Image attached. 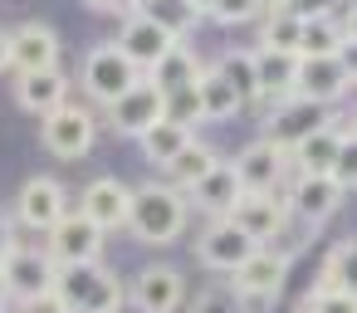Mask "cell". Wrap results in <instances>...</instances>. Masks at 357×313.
Wrapping results in <instances>:
<instances>
[{
	"label": "cell",
	"instance_id": "cell-35",
	"mask_svg": "<svg viewBox=\"0 0 357 313\" xmlns=\"http://www.w3.org/2000/svg\"><path fill=\"white\" fill-rule=\"evenodd\" d=\"M264 10H269L264 0H211V15H215L220 25H245V20L264 15Z\"/></svg>",
	"mask_w": 357,
	"mask_h": 313
},
{
	"label": "cell",
	"instance_id": "cell-20",
	"mask_svg": "<svg viewBox=\"0 0 357 313\" xmlns=\"http://www.w3.org/2000/svg\"><path fill=\"white\" fill-rule=\"evenodd\" d=\"M15 103L25 113L50 118L54 108L69 103V74L64 69H35V74H15Z\"/></svg>",
	"mask_w": 357,
	"mask_h": 313
},
{
	"label": "cell",
	"instance_id": "cell-13",
	"mask_svg": "<svg viewBox=\"0 0 357 313\" xmlns=\"http://www.w3.org/2000/svg\"><path fill=\"white\" fill-rule=\"evenodd\" d=\"M113 45H118V49H123L142 74H152V69L162 64V54H167L176 40H172L152 15H142V10H137V15H128V20H123V30H118V40H113Z\"/></svg>",
	"mask_w": 357,
	"mask_h": 313
},
{
	"label": "cell",
	"instance_id": "cell-48",
	"mask_svg": "<svg viewBox=\"0 0 357 313\" xmlns=\"http://www.w3.org/2000/svg\"><path fill=\"white\" fill-rule=\"evenodd\" d=\"M264 6H274V0H264Z\"/></svg>",
	"mask_w": 357,
	"mask_h": 313
},
{
	"label": "cell",
	"instance_id": "cell-33",
	"mask_svg": "<svg viewBox=\"0 0 357 313\" xmlns=\"http://www.w3.org/2000/svg\"><path fill=\"white\" fill-rule=\"evenodd\" d=\"M167 118H172V123H186V128L206 123V118H201V98H196V84H186V89L167 93Z\"/></svg>",
	"mask_w": 357,
	"mask_h": 313
},
{
	"label": "cell",
	"instance_id": "cell-16",
	"mask_svg": "<svg viewBox=\"0 0 357 313\" xmlns=\"http://www.w3.org/2000/svg\"><path fill=\"white\" fill-rule=\"evenodd\" d=\"M181 298H186V279H181V269H172V264H147V269L132 279V303H137V313H176Z\"/></svg>",
	"mask_w": 357,
	"mask_h": 313
},
{
	"label": "cell",
	"instance_id": "cell-23",
	"mask_svg": "<svg viewBox=\"0 0 357 313\" xmlns=\"http://www.w3.org/2000/svg\"><path fill=\"white\" fill-rule=\"evenodd\" d=\"M342 137H347V128H342V132H337V128H318L313 137H303V142L289 152V162L298 167V176H333Z\"/></svg>",
	"mask_w": 357,
	"mask_h": 313
},
{
	"label": "cell",
	"instance_id": "cell-14",
	"mask_svg": "<svg viewBox=\"0 0 357 313\" xmlns=\"http://www.w3.org/2000/svg\"><path fill=\"white\" fill-rule=\"evenodd\" d=\"M50 254H54L59 264H93V259L103 254V230H98L89 215L69 211V215L50 230Z\"/></svg>",
	"mask_w": 357,
	"mask_h": 313
},
{
	"label": "cell",
	"instance_id": "cell-31",
	"mask_svg": "<svg viewBox=\"0 0 357 313\" xmlns=\"http://www.w3.org/2000/svg\"><path fill=\"white\" fill-rule=\"evenodd\" d=\"M318 289H342V293H357V240L333 245V254L323 259Z\"/></svg>",
	"mask_w": 357,
	"mask_h": 313
},
{
	"label": "cell",
	"instance_id": "cell-40",
	"mask_svg": "<svg viewBox=\"0 0 357 313\" xmlns=\"http://www.w3.org/2000/svg\"><path fill=\"white\" fill-rule=\"evenodd\" d=\"M15 245H20V240H15V220H10V215H0V264L10 259Z\"/></svg>",
	"mask_w": 357,
	"mask_h": 313
},
{
	"label": "cell",
	"instance_id": "cell-36",
	"mask_svg": "<svg viewBox=\"0 0 357 313\" xmlns=\"http://www.w3.org/2000/svg\"><path fill=\"white\" fill-rule=\"evenodd\" d=\"M308 313H357V293H342V289H313V293H308Z\"/></svg>",
	"mask_w": 357,
	"mask_h": 313
},
{
	"label": "cell",
	"instance_id": "cell-39",
	"mask_svg": "<svg viewBox=\"0 0 357 313\" xmlns=\"http://www.w3.org/2000/svg\"><path fill=\"white\" fill-rule=\"evenodd\" d=\"M20 308H25V313H69V308H64V298H59L54 289H50V293H40V298H25Z\"/></svg>",
	"mask_w": 357,
	"mask_h": 313
},
{
	"label": "cell",
	"instance_id": "cell-10",
	"mask_svg": "<svg viewBox=\"0 0 357 313\" xmlns=\"http://www.w3.org/2000/svg\"><path fill=\"white\" fill-rule=\"evenodd\" d=\"M167 118V93L152 84V79H142V84H132L118 103H108V123H113V132H128V137H142L152 123H162Z\"/></svg>",
	"mask_w": 357,
	"mask_h": 313
},
{
	"label": "cell",
	"instance_id": "cell-43",
	"mask_svg": "<svg viewBox=\"0 0 357 313\" xmlns=\"http://www.w3.org/2000/svg\"><path fill=\"white\" fill-rule=\"evenodd\" d=\"M342 35H347V40H357V0L347 6V15H342Z\"/></svg>",
	"mask_w": 357,
	"mask_h": 313
},
{
	"label": "cell",
	"instance_id": "cell-12",
	"mask_svg": "<svg viewBox=\"0 0 357 313\" xmlns=\"http://www.w3.org/2000/svg\"><path fill=\"white\" fill-rule=\"evenodd\" d=\"M318 128H328V108L313 103V98H298V93H294V98H284V103L269 113V132H264V137L279 142L284 152H294V147H298L303 137H313Z\"/></svg>",
	"mask_w": 357,
	"mask_h": 313
},
{
	"label": "cell",
	"instance_id": "cell-32",
	"mask_svg": "<svg viewBox=\"0 0 357 313\" xmlns=\"http://www.w3.org/2000/svg\"><path fill=\"white\" fill-rule=\"evenodd\" d=\"M240 93H245V103L250 98H259V79H255V49H225L220 54V64H215Z\"/></svg>",
	"mask_w": 357,
	"mask_h": 313
},
{
	"label": "cell",
	"instance_id": "cell-4",
	"mask_svg": "<svg viewBox=\"0 0 357 313\" xmlns=\"http://www.w3.org/2000/svg\"><path fill=\"white\" fill-rule=\"evenodd\" d=\"M93 137H98V123H93V113L79 108V103H64V108H54V113L40 123L45 152H50V157H64V162L89 157V152H93Z\"/></svg>",
	"mask_w": 357,
	"mask_h": 313
},
{
	"label": "cell",
	"instance_id": "cell-29",
	"mask_svg": "<svg viewBox=\"0 0 357 313\" xmlns=\"http://www.w3.org/2000/svg\"><path fill=\"white\" fill-rule=\"evenodd\" d=\"M215 162H220V157H215V147H206L201 137H191V142L181 147V157L167 167V176H172V186H176V191H186V186H196Z\"/></svg>",
	"mask_w": 357,
	"mask_h": 313
},
{
	"label": "cell",
	"instance_id": "cell-45",
	"mask_svg": "<svg viewBox=\"0 0 357 313\" xmlns=\"http://www.w3.org/2000/svg\"><path fill=\"white\" fill-rule=\"evenodd\" d=\"M191 6H196L201 15H211V0H191Z\"/></svg>",
	"mask_w": 357,
	"mask_h": 313
},
{
	"label": "cell",
	"instance_id": "cell-37",
	"mask_svg": "<svg viewBox=\"0 0 357 313\" xmlns=\"http://www.w3.org/2000/svg\"><path fill=\"white\" fill-rule=\"evenodd\" d=\"M333 176H337V186H342V191H357V137H342Z\"/></svg>",
	"mask_w": 357,
	"mask_h": 313
},
{
	"label": "cell",
	"instance_id": "cell-19",
	"mask_svg": "<svg viewBox=\"0 0 357 313\" xmlns=\"http://www.w3.org/2000/svg\"><path fill=\"white\" fill-rule=\"evenodd\" d=\"M240 196H245V186H240V176H235V167H230V162H215L196 186H186V201H191V206H201L211 220L230 215V211L240 206Z\"/></svg>",
	"mask_w": 357,
	"mask_h": 313
},
{
	"label": "cell",
	"instance_id": "cell-38",
	"mask_svg": "<svg viewBox=\"0 0 357 313\" xmlns=\"http://www.w3.org/2000/svg\"><path fill=\"white\" fill-rule=\"evenodd\" d=\"M84 6L98 10V15H123V20H128V15L142 10V0H84Z\"/></svg>",
	"mask_w": 357,
	"mask_h": 313
},
{
	"label": "cell",
	"instance_id": "cell-11",
	"mask_svg": "<svg viewBox=\"0 0 357 313\" xmlns=\"http://www.w3.org/2000/svg\"><path fill=\"white\" fill-rule=\"evenodd\" d=\"M6 279H10V298H40L54 289L59 279V259L50 250H35V245H15L10 259H6Z\"/></svg>",
	"mask_w": 357,
	"mask_h": 313
},
{
	"label": "cell",
	"instance_id": "cell-42",
	"mask_svg": "<svg viewBox=\"0 0 357 313\" xmlns=\"http://www.w3.org/2000/svg\"><path fill=\"white\" fill-rule=\"evenodd\" d=\"M6 69H15V40L0 35V74H6Z\"/></svg>",
	"mask_w": 357,
	"mask_h": 313
},
{
	"label": "cell",
	"instance_id": "cell-8",
	"mask_svg": "<svg viewBox=\"0 0 357 313\" xmlns=\"http://www.w3.org/2000/svg\"><path fill=\"white\" fill-rule=\"evenodd\" d=\"M69 215V196H64V186L54 181V176H30L25 186H20V196H15V220L25 225V230H54L59 220Z\"/></svg>",
	"mask_w": 357,
	"mask_h": 313
},
{
	"label": "cell",
	"instance_id": "cell-1",
	"mask_svg": "<svg viewBox=\"0 0 357 313\" xmlns=\"http://www.w3.org/2000/svg\"><path fill=\"white\" fill-rule=\"evenodd\" d=\"M186 215H191V201L186 191H176L172 181H147L132 191V215H128V230L142 240V245H172L181 230H186Z\"/></svg>",
	"mask_w": 357,
	"mask_h": 313
},
{
	"label": "cell",
	"instance_id": "cell-21",
	"mask_svg": "<svg viewBox=\"0 0 357 313\" xmlns=\"http://www.w3.org/2000/svg\"><path fill=\"white\" fill-rule=\"evenodd\" d=\"M10 40H15V74L59 69V35H54L45 20H25Z\"/></svg>",
	"mask_w": 357,
	"mask_h": 313
},
{
	"label": "cell",
	"instance_id": "cell-15",
	"mask_svg": "<svg viewBox=\"0 0 357 313\" xmlns=\"http://www.w3.org/2000/svg\"><path fill=\"white\" fill-rule=\"evenodd\" d=\"M342 201H347V191L337 186V176H298L289 191V215L303 225H323L328 215H337Z\"/></svg>",
	"mask_w": 357,
	"mask_h": 313
},
{
	"label": "cell",
	"instance_id": "cell-7",
	"mask_svg": "<svg viewBox=\"0 0 357 313\" xmlns=\"http://www.w3.org/2000/svg\"><path fill=\"white\" fill-rule=\"evenodd\" d=\"M255 250H259V245H255V240H250L230 215L211 220V225L201 230V240H196V259H201L206 269H215V274H235Z\"/></svg>",
	"mask_w": 357,
	"mask_h": 313
},
{
	"label": "cell",
	"instance_id": "cell-6",
	"mask_svg": "<svg viewBox=\"0 0 357 313\" xmlns=\"http://www.w3.org/2000/svg\"><path fill=\"white\" fill-rule=\"evenodd\" d=\"M284 279H289V254H284V250L259 245V250H255V254L230 274V289H235L245 303H269V298H279Z\"/></svg>",
	"mask_w": 357,
	"mask_h": 313
},
{
	"label": "cell",
	"instance_id": "cell-49",
	"mask_svg": "<svg viewBox=\"0 0 357 313\" xmlns=\"http://www.w3.org/2000/svg\"><path fill=\"white\" fill-rule=\"evenodd\" d=\"M0 313H6V308H0Z\"/></svg>",
	"mask_w": 357,
	"mask_h": 313
},
{
	"label": "cell",
	"instance_id": "cell-47",
	"mask_svg": "<svg viewBox=\"0 0 357 313\" xmlns=\"http://www.w3.org/2000/svg\"><path fill=\"white\" fill-rule=\"evenodd\" d=\"M274 6H289V0H274Z\"/></svg>",
	"mask_w": 357,
	"mask_h": 313
},
{
	"label": "cell",
	"instance_id": "cell-44",
	"mask_svg": "<svg viewBox=\"0 0 357 313\" xmlns=\"http://www.w3.org/2000/svg\"><path fill=\"white\" fill-rule=\"evenodd\" d=\"M10 303V279H6V264H0V308Z\"/></svg>",
	"mask_w": 357,
	"mask_h": 313
},
{
	"label": "cell",
	"instance_id": "cell-3",
	"mask_svg": "<svg viewBox=\"0 0 357 313\" xmlns=\"http://www.w3.org/2000/svg\"><path fill=\"white\" fill-rule=\"evenodd\" d=\"M142 79H147V74H142L118 45H93V49L84 54V79H79V84L89 89L93 103L108 108V103H118V98H123L132 84H142Z\"/></svg>",
	"mask_w": 357,
	"mask_h": 313
},
{
	"label": "cell",
	"instance_id": "cell-26",
	"mask_svg": "<svg viewBox=\"0 0 357 313\" xmlns=\"http://www.w3.org/2000/svg\"><path fill=\"white\" fill-rule=\"evenodd\" d=\"M342 20L333 10H308L303 15V35H298V59H323L342 49Z\"/></svg>",
	"mask_w": 357,
	"mask_h": 313
},
{
	"label": "cell",
	"instance_id": "cell-28",
	"mask_svg": "<svg viewBox=\"0 0 357 313\" xmlns=\"http://www.w3.org/2000/svg\"><path fill=\"white\" fill-rule=\"evenodd\" d=\"M201 74H206V69H201V59H196V54H191V49H186V45L176 40V45H172V49L162 54V64H157V69H152L147 79H152V84H157L162 93H176V89L196 84Z\"/></svg>",
	"mask_w": 357,
	"mask_h": 313
},
{
	"label": "cell",
	"instance_id": "cell-27",
	"mask_svg": "<svg viewBox=\"0 0 357 313\" xmlns=\"http://www.w3.org/2000/svg\"><path fill=\"white\" fill-rule=\"evenodd\" d=\"M303 15H308V10H298V6H269V10H264V20H259V45H264V49L298 54Z\"/></svg>",
	"mask_w": 357,
	"mask_h": 313
},
{
	"label": "cell",
	"instance_id": "cell-34",
	"mask_svg": "<svg viewBox=\"0 0 357 313\" xmlns=\"http://www.w3.org/2000/svg\"><path fill=\"white\" fill-rule=\"evenodd\" d=\"M186 313H245V298L235 289H206V293L191 298Z\"/></svg>",
	"mask_w": 357,
	"mask_h": 313
},
{
	"label": "cell",
	"instance_id": "cell-46",
	"mask_svg": "<svg viewBox=\"0 0 357 313\" xmlns=\"http://www.w3.org/2000/svg\"><path fill=\"white\" fill-rule=\"evenodd\" d=\"M347 137H357V113H352V118H347Z\"/></svg>",
	"mask_w": 357,
	"mask_h": 313
},
{
	"label": "cell",
	"instance_id": "cell-25",
	"mask_svg": "<svg viewBox=\"0 0 357 313\" xmlns=\"http://www.w3.org/2000/svg\"><path fill=\"white\" fill-rule=\"evenodd\" d=\"M196 132L186 128V123H172V118H162V123H152L142 137H137V147H142V157L157 167V171H167L176 157H181V147L191 142Z\"/></svg>",
	"mask_w": 357,
	"mask_h": 313
},
{
	"label": "cell",
	"instance_id": "cell-18",
	"mask_svg": "<svg viewBox=\"0 0 357 313\" xmlns=\"http://www.w3.org/2000/svg\"><path fill=\"white\" fill-rule=\"evenodd\" d=\"M347 89H352V79H347V69H342V59L337 54H323V59H298V98H313V103H323V108H333L337 98H347Z\"/></svg>",
	"mask_w": 357,
	"mask_h": 313
},
{
	"label": "cell",
	"instance_id": "cell-5",
	"mask_svg": "<svg viewBox=\"0 0 357 313\" xmlns=\"http://www.w3.org/2000/svg\"><path fill=\"white\" fill-rule=\"evenodd\" d=\"M230 167H235V176H240V186L250 191V196H274L279 191V181L289 176V152L279 147V142H269V137H259V142H250V147H240L235 157H230Z\"/></svg>",
	"mask_w": 357,
	"mask_h": 313
},
{
	"label": "cell",
	"instance_id": "cell-30",
	"mask_svg": "<svg viewBox=\"0 0 357 313\" xmlns=\"http://www.w3.org/2000/svg\"><path fill=\"white\" fill-rule=\"evenodd\" d=\"M142 15H152L172 40H186L201 20V10L191 6V0H142Z\"/></svg>",
	"mask_w": 357,
	"mask_h": 313
},
{
	"label": "cell",
	"instance_id": "cell-2",
	"mask_svg": "<svg viewBox=\"0 0 357 313\" xmlns=\"http://www.w3.org/2000/svg\"><path fill=\"white\" fill-rule=\"evenodd\" d=\"M54 293L64 298L69 313H118V308L128 303L123 279H118L103 259H93V264H59Z\"/></svg>",
	"mask_w": 357,
	"mask_h": 313
},
{
	"label": "cell",
	"instance_id": "cell-41",
	"mask_svg": "<svg viewBox=\"0 0 357 313\" xmlns=\"http://www.w3.org/2000/svg\"><path fill=\"white\" fill-rule=\"evenodd\" d=\"M337 59H342V69H347V79H352V89H357V40H342Z\"/></svg>",
	"mask_w": 357,
	"mask_h": 313
},
{
	"label": "cell",
	"instance_id": "cell-9",
	"mask_svg": "<svg viewBox=\"0 0 357 313\" xmlns=\"http://www.w3.org/2000/svg\"><path fill=\"white\" fill-rule=\"evenodd\" d=\"M79 215H89L103 235L113 230H128V215H132V186H123L118 176H93L79 196Z\"/></svg>",
	"mask_w": 357,
	"mask_h": 313
},
{
	"label": "cell",
	"instance_id": "cell-24",
	"mask_svg": "<svg viewBox=\"0 0 357 313\" xmlns=\"http://www.w3.org/2000/svg\"><path fill=\"white\" fill-rule=\"evenodd\" d=\"M196 98H201V118H206V123H225V118H235V113L245 108V93H240L220 69H206V74L196 79Z\"/></svg>",
	"mask_w": 357,
	"mask_h": 313
},
{
	"label": "cell",
	"instance_id": "cell-17",
	"mask_svg": "<svg viewBox=\"0 0 357 313\" xmlns=\"http://www.w3.org/2000/svg\"><path fill=\"white\" fill-rule=\"evenodd\" d=\"M230 220L255 240V245H269V240H279L284 235V225L294 220L289 215V201H279V196H240V206L230 211Z\"/></svg>",
	"mask_w": 357,
	"mask_h": 313
},
{
	"label": "cell",
	"instance_id": "cell-22",
	"mask_svg": "<svg viewBox=\"0 0 357 313\" xmlns=\"http://www.w3.org/2000/svg\"><path fill=\"white\" fill-rule=\"evenodd\" d=\"M255 79H259V98H294L298 89V54H284V49H255ZM255 98V103H259Z\"/></svg>",
	"mask_w": 357,
	"mask_h": 313
}]
</instances>
